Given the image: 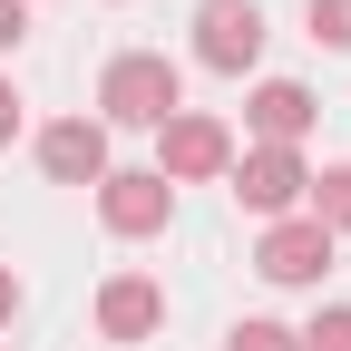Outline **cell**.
Wrapping results in <instances>:
<instances>
[{
  "instance_id": "9",
  "label": "cell",
  "mask_w": 351,
  "mask_h": 351,
  "mask_svg": "<svg viewBox=\"0 0 351 351\" xmlns=\"http://www.w3.org/2000/svg\"><path fill=\"white\" fill-rule=\"evenodd\" d=\"M254 127H263V137H302V127H313V98H302V88L293 78H274V88H263V98H254Z\"/></svg>"
},
{
  "instance_id": "11",
  "label": "cell",
  "mask_w": 351,
  "mask_h": 351,
  "mask_svg": "<svg viewBox=\"0 0 351 351\" xmlns=\"http://www.w3.org/2000/svg\"><path fill=\"white\" fill-rule=\"evenodd\" d=\"M225 351H293V332H283V322H244Z\"/></svg>"
},
{
  "instance_id": "5",
  "label": "cell",
  "mask_w": 351,
  "mask_h": 351,
  "mask_svg": "<svg viewBox=\"0 0 351 351\" xmlns=\"http://www.w3.org/2000/svg\"><path fill=\"white\" fill-rule=\"evenodd\" d=\"M322 263H332V234L322 225H274V234H263V274H274V283H313Z\"/></svg>"
},
{
  "instance_id": "13",
  "label": "cell",
  "mask_w": 351,
  "mask_h": 351,
  "mask_svg": "<svg viewBox=\"0 0 351 351\" xmlns=\"http://www.w3.org/2000/svg\"><path fill=\"white\" fill-rule=\"evenodd\" d=\"M313 39H351V0H313Z\"/></svg>"
},
{
  "instance_id": "7",
  "label": "cell",
  "mask_w": 351,
  "mask_h": 351,
  "mask_svg": "<svg viewBox=\"0 0 351 351\" xmlns=\"http://www.w3.org/2000/svg\"><path fill=\"white\" fill-rule=\"evenodd\" d=\"M225 156H234V147H225L215 117H176V127H166V176H215Z\"/></svg>"
},
{
  "instance_id": "1",
  "label": "cell",
  "mask_w": 351,
  "mask_h": 351,
  "mask_svg": "<svg viewBox=\"0 0 351 351\" xmlns=\"http://www.w3.org/2000/svg\"><path fill=\"white\" fill-rule=\"evenodd\" d=\"M98 108H108V117H127V127H156V117L176 108V69H166L156 49H137V59H108Z\"/></svg>"
},
{
  "instance_id": "2",
  "label": "cell",
  "mask_w": 351,
  "mask_h": 351,
  "mask_svg": "<svg viewBox=\"0 0 351 351\" xmlns=\"http://www.w3.org/2000/svg\"><path fill=\"white\" fill-rule=\"evenodd\" d=\"M195 49H205V69H244L263 49V10L254 0H205L195 10Z\"/></svg>"
},
{
  "instance_id": "4",
  "label": "cell",
  "mask_w": 351,
  "mask_h": 351,
  "mask_svg": "<svg viewBox=\"0 0 351 351\" xmlns=\"http://www.w3.org/2000/svg\"><path fill=\"white\" fill-rule=\"evenodd\" d=\"M302 186H313V176H302L283 147H263V156H244V166H234V195H244V205H263V215H283Z\"/></svg>"
},
{
  "instance_id": "3",
  "label": "cell",
  "mask_w": 351,
  "mask_h": 351,
  "mask_svg": "<svg viewBox=\"0 0 351 351\" xmlns=\"http://www.w3.org/2000/svg\"><path fill=\"white\" fill-rule=\"evenodd\" d=\"M39 166H49L59 186H98V176H108V137H98L88 117H69V127L39 137Z\"/></svg>"
},
{
  "instance_id": "10",
  "label": "cell",
  "mask_w": 351,
  "mask_h": 351,
  "mask_svg": "<svg viewBox=\"0 0 351 351\" xmlns=\"http://www.w3.org/2000/svg\"><path fill=\"white\" fill-rule=\"evenodd\" d=\"M313 225H322V234H332V225H351V166H332V176H322V215H313Z\"/></svg>"
},
{
  "instance_id": "6",
  "label": "cell",
  "mask_w": 351,
  "mask_h": 351,
  "mask_svg": "<svg viewBox=\"0 0 351 351\" xmlns=\"http://www.w3.org/2000/svg\"><path fill=\"white\" fill-rule=\"evenodd\" d=\"M98 205H108L117 234H156V225H166V176H108Z\"/></svg>"
},
{
  "instance_id": "14",
  "label": "cell",
  "mask_w": 351,
  "mask_h": 351,
  "mask_svg": "<svg viewBox=\"0 0 351 351\" xmlns=\"http://www.w3.org/2000/svg\"><path fill=\"white\" fill-rule=\"evenodd\" d=\"M20 29H29V20H20V0H0V49H20Z\"/></svg>"
},
{
  "instance_id": "8",
  "label": "cell",
  "mask_w": 351,
  "mask_h": 351,
  "mask_svg": "<svg viewBox=\"0 0 351 351\" xmlns=\"http://www.w3.org/2000/svg\"><path fill=\"white\" fill-rule=\"evenodd\" d=\"M98 322H108L117 341H137V332H156V283H137V274H127V283H108V302H98Z\"/></svg>"
},
{
  "instance_id": "12",
  "label": "cell",
  "mask_w": 351,
  "mask_h": 351,
  "mask_svg": "<svg viewBox=\"0 0 351 351\" xmlns=\"http://www.w3.org/2000/svg\"><path fill=\"white\" fill-rule=\"evenodd\" d=\"M302 351H351V313H322L313 332H302Z\"/></svg>"
},
{
  "instance_id": "16",
  "label": "cell",
  "mask_w": 351,
  "mask_h": 351,
  "mask_svg": "<svg viewBox=\"0 0 351 351\" xmlns=\"http://www.w3.org/2000/svg\"><path fill=\"white\" fill-rule=\"evenodd\" d=\"M10 302H20V283H10V263H0V322H10Z\"/></svg>"
},
{
  "instance_id": "15",
  "label": "cell",
  "mask_w": 351,
  "mask_h": 351,
  "mask_svg": "<svg viewBox=\"0 0 351 351\" xmlns=\"http://www.w3.org/2000/svg\"><path fill=\"white\" fill-rule=\"evenodd\" d=\"M10 127H20V98H10V88H0V147H10Z\"/></svg>"
}]
</instances>
